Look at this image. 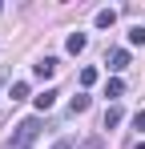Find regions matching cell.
Wrapping results in <instances>:
<instances>
[{
	"instance_id": "52a82bcc",
	"label": "cell",
	"mask_w": 145,
	"mask_h": 149,
	"mask_svg": "<svg viewBox=\"0 0 145 149\" xmlns=\"http://www.w3.org/2000/svg\"><path fill=\"white\" fill-rule=\"evenodd\" d=\"M56 97H61L56 89H45V93L36 97V109H40V113H45V109H52V101H56Z\"/></svg>"
},
{
	"instance_id": "5bb4252c",
	"label": "cell",
	"mask_w": 145,
	"mask_h": 149,
	"mask_svg": "<svg viewBox=\"0 0 145 149\" xmlns=\"http://www.w3.org/2000/svg\"><path fill=\"white\" fill-rule=\"evenodd\" d=\"M133 129H145V109H137V113H133Z\"/></svg>"
},
{
	"instance_id": "3957f363",
	"label": "cell",
	"mask_w": 145,
	"mask_h": 149,
	"mask_svg": "<svg viewBox=\"0 0 145 149\" xmlns=\"http://www.w3.org/2000/svg\"><path fill=\"white\" fill-rule=\"evenodd\" d=\"M109 69H113V73L129 69V52H125V49H113V52H109Z\"/></svg>"
},
{
	"instance_id": "4fadbf2b",
	"label": "cell",
	"mask_w": 145,
	"mask_h": 149,
	"mask_svg": "<svg viewBox=\"0 0 145 149\" xmlns=\"http://www.w3.org/2000/svg\"><path fill=\"white\" fill-rule=\"evenodd\" d=\"M97 81V69H81V85H93Z\"/></svg>"
},
{
	"instance_id": "8992f818",
	"label": "cell",
	"mask_w": 145,
	"mask_h": 149,
	"mask_svg": "<svg viewBox=\"0 0 145 149\" xmlns=\"http://www.w3.org/2000/svg\"><path fill=\"white\" fill-rule=\"evenodd\" d=\"M117 24V12H113V8H101V12H97V28H113Z\"/></svg>"
},
{
	"instance_id": "2e32d148",
	"label": "cell",
	"mask_w": 145,
	"mask_h": 149,
	"mask_svg": "<svg viewBox=\"0 0 145 149\" xmlns=\"http://www.w3.org/2000/svg\"><path fill=\"white\" fill-rule=\"evenodd\" d=\"M133 149H145V141H137V145H133Z\"/></svg>"
},
{
	"instance_id": "9c48e42d",
	"label": "cell",
	"mask_w": 145,
	"mask_h": 149,
	"mask_svg": "<svg viewBox=\"0 0 145 149\" xmlns=\"http://www.w3.org/2000/svg\"><path fill=\"white\" fill-rule=\"evenodd\" d=\"M121 93H125V85H121L117 77H113V81H109V85H105V97H121Z\"/></svg>"
},
{
	"instance_id": "9a60e30c",
	"label": "cell",
	"mask_w": 145,
	"mask_h": 149,
	"mask_svg": "<svg viewBox=\"0 0 145 149\" xmlns=\"http://www.w3.org/2000/svg\"><path fill=\"white\" fill-rule=\"evenodd\" d=\"M52 149H72V141H69V137H61V141H52Z\"/></svg>"
},
{
	"instance_id": "8fae6325",
	"label": "cell",
	"mask_w": 145,
	"mask_h": 149,
	"mask_svg": "<svg viewBox=\"0 0 145 149\" xmlns=\"http://www.w3.org/2000/svg\"><path fill=\"white\" fill-rule=\"evenodd\" d=\"M8 97H12V101H24V97H28V85H24V81H16V85H12V93H8Z\"/></svg>"
},
{
	"instance_id": "30bf717a",
	"label": "cell",
	"mask_w": 145,
	"mask_h": 149,
	"mask_svg": "<svg viewBox=\"0 0 145 149\" xmlns=\"http://www.w3.org/2000/svg\"><path fill=\"white\" fill-rule=\"evenodd\" d=\"M129 45H145V24H137V28H129Z\"/></svg>"
},
{
	"instance_id": "7c38bea8",
	"label": "cell",
	"mask_w": 145,
	"mask_h": 149,
	"mask_svg": "<svg viewBox=\"0 0 145 149\" xmlns=\"http://www.w3.org/2000/svg\"><path fill=\"white\" fill-rule=\"evenodd\" d=\"M77 149H105V141H101V137H89V141H81Z\"/></svg>"
},
{
	"instance_id": "6da1fadb",
	"label": "cell",
	"mask_w": 145,
	"mask_h": 149,
	"mask_svg": "<svg viewBox=\"0 0 145 149\" xmlns=\"http://www.w3.org/2000/svg\"><path fill=\"white\" fill-rule=\"evenodd\" d=\"M40 129H45L40 117H24V121L16 125V137H12V145H8V149H32V145H36V137H40Z\"/></svg>"
},
{
	"instance_id": "5b68a950",
	"label": "cell",
	"mask_w": 145,
	"mask_h": 149,
	"mask_svg": "<svg viewBox=\"0 0 145 149\" xmlns=\"http://www.w3.org/2000/svg\"><path fill=\"white\" fill-rule=\"evenodd\" d=\"M121 117H125V113H121V105H109V109H105V129H113V125H121Z\"/></svg>"
},
{
	"instance_id": "e0dca14e",
	"label": "cell",
	"mask_w": 145,
	"mask_h": 149,
	"mask_svg": "<svg viewBox=\"0 0 145 149\" xmlns=\"http://www.w3.org/2000/svg\"><path fill=\"white\" fill-rule=\"evenodd\" d=\"M0 85H4V73H0Z\"/></svg>"
},
{
	"instance_id": "277c9868",
	"label": "cell",
	"mask_w": 145,
	"mask_h": 149,
	"mask_svg": "<svg viewBox=\"0 0 145 149\" xmlns=\"http://www.w3.org/2000/svg\"><path fill=\"white\" fill-rule=\"evenodd\" d=\"M85 45H89V36H85V32H69V40H65V49H69L72 56H77V52L85 49Z\"/></svg>"
},
{
	"instance_id": "7a4b0ae2",
	"label": "cell",
	"mask_w": 145,
	"mask_h": 149,
	"mask_svg": "<svg viewBox=\"0 0 145 149\" xmlns=\"http://www.w3.org/2000/svg\"><path fill=\"white\" fill-rule=\"evenodd\" d=\"M56 65H61V61H56V56H45V61H36V65H32V73L40 77V81H48V77L56 73Z\"/></svg>"
},
{
	"instance_id": "ba28073f",
	"label": "cell",
	"mask_w": 145,
	"mask_h": 149,
	"mask_svg": "<svg viewBox=\"0 0 145 149\" xmlns=\"http://www.w3.org/2000/svg\"><path fill=\"white\" fill-rule=\"evenodd\" d=\"M89 105H93V97H85V93H77V97H72V113H85V109H89Z\"/></svg>"
}]
</instances>
